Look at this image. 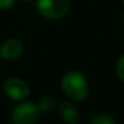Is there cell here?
Here are the masks:
<instances>
[{
  "label": "cell",
  "mask_w": 124,
  "mask_h": 124,
  "mask_svg": "<svg viewBox=\"0 0 124 124\" xmlns=\"http://www.w3.org/2000/svg\"><path fill=\"white\" fill-rule=\"evenodd\" d=\"M62 88L65 94L75 101L84 100L89 90L85 77L78 71H70L64 75L62 80Z\"/></svg>",
  "instance_id": "1"
},
{
  "label": "cell",
  "mask_w": 124,
  "mask_h": 124,
  "mask_svg": "<svg viewBox=\"0 0 124 124\" xmlns=\"http://www.w3.org/2000/svg\"><path fill=\"white\" fill-rule=\"evenodd\" d=\"M36 7L41 16L48 19H58L68 13L70 2L69 0H39Z\"/></svg>",
  "instance_id": "2"
},
{
  "label": "cell",
  "mask_w": 124,
  "mask_h": 124,
  "mask_svg": "<svg viewBox=\"0 0 124 124\" xmlns=\"http://www.w3.org/2000/svg\"><path fill=\"white\" fill-rule=\"evenodd\" d=\"M40 108L33 102H22L12 112L15 124H34L39 118Z\"/></svg>",
  "instance_id": "3"
},
{
  "label": "cell",
  "mask_w": 124,
  "mask_h": 124,
  "mask_svg": "<svg viewBox=\"0 0 124 124\" xmlns=\"http://www.w3.org/2000/svg\"><path fill=\"white\" fill-rule=\"evenodd\" d=\"M4 90L11 99L23 100L29 95V87L19 78H8L4 83Z\"/></svg>",
  "instance_id": "4"
},
{
  "label": "cell",
  "mask_w": 124,
  "mask_h": 124,
  "mask_svg": "<svg viewBox=\"0 0 124 124\" xmlns=\"http://www.w3.org/2000/svg\"><path fill=\"white\" fill-rule=\"evenodd\" d=\"M23 51V46L18 40L10 39L4 42V45L0 48V55L1 58L6 60H15L21 57Z\"/></svg>",
  "instance_id": "5"
},
{
  "label": "cell",
  "mask_w": 124,
  "mask_h": 124,
  "mask_svg": "<svg viewBox=\"0 0 124 124\" xmlns=\"http://www.w3.org/2000/svg\"><path fill=\"white\" fill-rule=\"evenodd\" d=\"M58 112L60 118L68 124H76L78 122V111L77 108L69 101H63L59 107Z\"/></svg>",
  "instance_id": "6"
},
{
  "label": "cell",
  "mask_w": 124,
  "mask_h": 124,
  "mask_svg": "<svg viewBox=\"0 0 124 124\" xmlns=\"http://www.w3.org/2000/svg\"><path fill=\"white\" fill-rule=\"evenodd\" d=\"M90 124H116V122L107 115H98L90 121Z\"/></svg>",
  "instance_id": "7"
},
{
  "label": "cell",
  "mask_w": 124,
  "mask_h": 124,
  "mask_svg": "<svg viewBox=\"0 0 124 124\" xmlns=\"http://www.w3.org/2000/svg\"><path fill=\"white\" fill-rule=\"evenodd\" d=\"M53 105H54V101L49 96H46V98H43L41 101H40L39 108L42 110V111H51L52 107H53Z\"/></svg>",
  "instance_id": "8"
},
{
  "label": "cell",
  "mask_w": 124,
  "mask_h": 124,
  "mask_svg": "<svg viewBox=\"0 0 124 124\" xmlns=\"http://www.w3.org/2000/svg\"><path fill=\"white\" fill-rule=\"evenodd\" d=\"M117 74H118L121 81L124 83V55L118 60V64H117Z\"/></svg>",
  "instance_id": "9"
},
{
  "label": "cell",
  "mask_w": 124,
  "mask_h": 124,
  "mask_svg": "<svg viewBox=\"0 0 124 124\" xmlns=\"http://www.w3.org/2000/svg\"><path fill=\"white\" fill-rule=\"evenodd\" d=\"M13 4H15V0H0V8L1 10L10 8Z\"/></svg>",
  "instance_id": "10"
},
{
  "label": "cell",
  "mask_w": 124,
  "mask_h": 124,
  "mask_svg": "<svg viewBox=\"0 0 124 124\" xmlns=\"http://www.w3.org/2000/svg\"><path fill=\"white\" fill-rule=\"evenodd\" d=\"M123 2H124V0H123Z\"/></svg>",
  "instance_id": "11"
}]
</instances>
